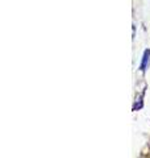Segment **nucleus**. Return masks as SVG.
Returning <instances> with one entry per match:
<instances>
[{
  "instance_id": "f257e3e1",
  "label": "nucleus",
  "mask_w": 150,
  "mask_h": 158,
  "mask_svg": "<svg viewBox=\"0 0 150 158\" xmlns=\"http://www.w3.org/2000/svg\"><path fill=\"white\" fill-rule=\"evenodd\" d=\"M149 56H150V52L146 50L144 54V59H142V65H141V70H145L146 69V63L149 62Z\"/></svg>"
}]
</instances>
